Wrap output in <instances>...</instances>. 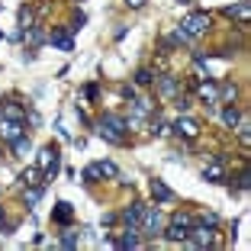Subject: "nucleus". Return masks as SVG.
Masks as SVG:
<instances>
[{
  "label": "nucleus",
  "mask_w": 251,
  "mask_h": 251,
  "mask_svg": "<svg viewBox=\"0 0 251 251\" xmlns=\"http://www.w3.org/2000/svg\"><path fill=\"white\" fill-rule=\"evenodd\" d=\"M20 184L23 187H36V184H49V180L42 177V171H39V168H26L20 174Z\"/></svg>",
  "instance_id": "17"
},
{
  "label": "nucleus",
  "mask_w": 251,
  "mask_h": 251,
  "mask_svg": "<svg viewBox=\"0 0 251 251\" xmlns=\"http://www.w3.org/2000/svg\"><path fill=\"white\" fill-rule=\"evenodd\" d=\"M94 168H97L100 177H119V168L113 161H94Z\"/></svg>",
  "instance_id": "25"
},
{
  "label": "nucleus",
  "mask_w": 251,
  "mask_h": 251,
  "mask_svg": "<svg viewBox=\"0 0 251 251\" xmlns=\"http://www.w3.org/2000/svg\"><path fill=\"white\" fill-rule=\"evenodd\" d=\"M171 222H180V226H187V229H190V226H193V216L180 209V213H174V216H171Z\"/></svg>",
  "instance_id": "30"
},
{
  "label": "nucleus",
  "mask_w": 251,
  "mask_h": 251,
  "mask_svg": "<svg viewBox=\"0 0 251 251\" xmlns=\"http://www.w3.org/2000/svg\"><path fill=\"white\" fill-rule=\"evenodd\" d=\"M148 135H155V139H161V135H168V123H164V119H155V123L148 126Z\"/></svg>",
  "instance_id": "28"
},
{
  "label": "nucleus",
  "mask_w": 251,
  "mask_h": 251,
  "mask_svg": "<svg viewBox=\"0 0 251 251\" xmlns=\"http://www.w3.org/2000/svg\"><path fill=\"white\" fill-rule=\"evenodd\" d=\"M52 219H55V222H61V226H68V222L74 219V209H71V203H68V200H58V203H55Z\"/></svg>",
  "instance_id": "13"
},
{
  "label": "nucleus",
  "mask_w": 251,
  "mask_h": 251,
  "mask_svg": "<svg viewBox=\"0 0 251 251\" xmlns=\"http://www.w3.org/2000/svg\"><path fill=\"white\" fill-rule=\"evenodd\" d=\"M235 94H238V87L232 81L219 84V97H216V103H235Z\"/></svg>",
  "instance_id": "20"
},
{
  "label": "nucleus",
  "mask_w": 251,
  "mask_h": 251,
  "mask_svg": "<svg viewBox=\"0 0 251 251\" xmlns=\"http://www.w3.org/2000/svg\"><path fill=\"white\" fill-rule=\"evenodd\" d=\"M180 29L187 32L190 39H197V36H203V32L209 29V13H190L184 23H180Z\"/></svg>",
  "instance_id": "5"
},
{
  "label": "nucleus",
  "mask_w": 251,
  "mask_h": 251,
  "mask_svg": "<svg viewBox=\"0 0 251 251\" xmlns=\"http://www.w3.org/2000/svg\"><path fill=\"white\" fill-rule=\"evenodd\" d=\"M184 245H190V248H216V245H219V235H216L213 226H200L197 222V226H190Z\"/></svg>",
  "instance_id": "4"
},
{
  "label": "nucleus",
  "mask_w": 251,
  "mask_h": 251,
  "mask_svg": "<svg viewBox=\"0 0 251 251\" xmlns=\"http://www.w3.org/2000/svg\"><path fill=\"white\" fill-rule=\"evenodd\" d=\"M0 226H3V209H0Z\"/></svg>",
  "instance_id": "35"
},
{
  "label": "nucleus",
  "mask_w": 251,
  "mask_h": 251,
  "mask_svg": "<svg viewBox=\"0 0 251 251\" xmlns=\"http://www.w3.org/2000/svg\"><path fill=\"white\" fill-rule=\"evenodd\" d=\"M0 135L7 142H16L23 135V123H16V119H0Z\"/></svg>",
  "instance_id": "12"
},
{
  "label": "nucleus",
  "mask_w": 251,
  "mask_h": 251,
  "mask_svg": "<svg viewBox=\"0 0 251 251\" xmlns=\"http://www.w3.org/2000/svg\"><path fill=\"white\" fill-rule=\"evenodd\" d=\"M58 245H61V248H77V245H81V232H77V229H65Z\"/></svg>",
  "instance_id": "23"
},
{
  "label": "nucleus",
  "mask_w": 251,
  "mask_h": 251,
  "mask_svg": "<svg viewBox=\"0 0 251 251\" xmlns=\"http://www.w3.org/2000/svg\"><path fill=\"white\" fill-rule=\"evenodd\" d=\"M42 190H45V184L26 187V209H36V206H39V200H42Z\"/></svg>",
  "instance_id": "22"
},
{
  "label": "nucleus",
  "mask_w": 251,
  "mask_h": 251,
  "mask_svg": "<svg viewBox=\"0 0 251 251\" xmlns=\"http://www.w3.org/2000/svg\"><path fill=\"white\" fill-rule=\"evenodd\" d=\"M119 219H123L126 229H139V219H142V203H132L129 209H123L119 213Z\"/></svg>",
  "instance_id": "11"
},
{
  "label": "nucleus",
  "mask_w": 251,
  "mask_h": 251,
  "mask_svg": "<svg viewBox=\"0 0 251 251\" xmlns=\"http://www.w3.org/2000/svg\"><path fill=\"white\" fill-rule=\"evenodd\" d=\"M187 232H190L187 226H180V222H171L168 229H164V238L177 245V242H187Z\"/></svg>",
  "instance_id": "18"
},
{
  "label": "nucleus",
  "mask_w": 251,
  "mask_h": 251,
  "mask_svg": "<svg viewBox=\"0 0 251 251\" xmlns=\"http://www.w3.org/2000/svg\"><path fill=\"white\" fill-rule=\"evenodd\" d=\"M32 26H36V13H32V7H20V32L26 36Z\"/></svg>",
  "instance_id": "21"
},
{
  "label": "nucleus",
  "mask_w": 251,
  "mask_h": 251,
  "mask_svg": "<svg viewBox=\"0 0 251 251\" xmlns=\"http://www.w3.org/2000/svg\"><path fill=\"white\" fill-rule=\"evenodd\" d=\"M126 7H132V10H142V7H145V0H126Z\"/></svg>",
  "instance_id": "34"
},
{
  "label": "nucleus",
  "mask_w": 251,
  "mask_h": 251,
  "mask_svg": "<svg viewBox=\"0 0 251 251\" xmlns=\"http://www.w3.org/2000/svg\"><path fill=\"white\" fill-rule=\"evenodd\" d=\"M135 84H155V71L151 68H139L135 71Z\"/></svg>",
  "instance_id": "27"
},
{
  "label": "nucleus",
  "mask_w": 251,
  "mask_h": 251,
  "mask_svg": "<svg viewBox=\"0 0 251 251\" xmlns=\"http://www.w3.org/2000/svg\"><path fill=\"white\" fill-rule=\"evenodd\" d=\"M116 222V213H103V219H100V226H113Z\"/></svg>",
  "instance_id": "33"
},
{
  "label": "nucleus",
  "mask_w": 251,
  "mask_h": 251,
  "mask_svg": "<svg viewBox=\"0 0 251 251\" xmlns=\"http://www.w3.org/2000/svg\"><path fill=\"white\" fill-rule=\"evenodd\" d=\"M97 94H100L97 84H87V87H84V97H87V100H97Z\"/></svg>",
  "instance_id": "32"
},
{
  "label": "nucleus",
  "mask_w": 251,
  "mask_h": 251,
  "mask_svg": "<svg viewBox=\"0 0 251 251\" xmlns=\"http://www.w3.org/2000/svg\"><path fill=\"white\" fill-rule=\"evenodd\" d=\"M119 94H123L126 100H135V87H132V84H123V87H119Z\"/></svg>",
  "instance_id": "31"
},
{
  "label": "nucleus",
  "mask_w": 251,
  "mask_h": 251,
  "mask_svg": "<svg viewBox=\"0 0 251 251\" xmlns=\"http://www.w3.org/2000/svg\"><path fill=\"white\" fill-rule=\"evenodd\" d=\"M36 168L42 171V177H45V180H55V174H58V168H61L58 148H55V145L39 148V151H36Z\"/></svg>",
  "instance_id": "2"
},
{
  "label": "nucleus",
  "mask_w": 251,
  "mask_h": 251,
  "mask_svg": "<svg viewBox=\"0 0 251 251\" xmlns=\"http://www.w3.org/2000/svg\"><path fill=\"white\" fill-rule=\"evenodd\" d=\"M155 84H158V90H161V97H171V100H174V97L180 94V90H177V81H174V77H164V74L158 77V74H155Z\"/></svg>",
  "instance_id": "16"
},
{
  "label": "nucleus",
  "mask_w": 251,
  "mask_h": 251,
  "mask_svg": "<svg viewBox=\"0 0 251 251\" xmlns=\"http://www.w3.org/2000/svg\"><path fill=\"white\" fill-rule=\"evenodd\" d=\"M222 13L229 16V20H235V23H242V26H248V16H251V7H248V0H238L235 7H226Z\"/></svg>",
  "instance_id": "10"
},
{
  "label": "nucleus",
  "mask_w": 251,
  "mask_h": 251,
  "mask_svg": "<svg viewBox=\"0 0 251 251\" xmlns=\"http://www.w3.org/2000/svg\"><path fill=\"white\" fill-rule=\"evenodd\" d=\"M203 180H209V184H222V180H226V168H222V158H213V161L203 168Z\"/></svg>",
  "instance_id": "9"
},
{
  "label": "nucleus",
  "mask_w": 251,
  "mask_h": 251,
  "mask_svg": "<svg viewBox=\"0 0 251 251\" xmlns=\"http://www.w3.org/2000/svg\"><path fill=\"white\" fill-rule=\"evenodd\" d=\"M49 42H52L55 49H61V52H74V39H71V29H68V26H55V29L49 32Z\"/></svg>",
  "instance_id": "7"
},
{
  "label": "nucleus",
  "mask_w": 251,
  "mask_h": 251,
  "mask_svg": "<svg viewBox=\"0 0 251 251\" xmlns=\"http://www.w3.org/2000/svg\"><path fill=\"white\" fill-rule=\"evenodd\" d=\"M151 197H155L158 203H174V190H171L164 180H151Z\"/></svg>",
  "instance_id": "15"
},
{
  "label": "nucleus",
  "mask_w": 251,
  "mask_h": 251,
  "mask_svg": "<svg viewBox=\"0 0 251 251\" xmlns=\"http://www.w3.org/2000/svg\"><path fill=\"white\" fill-rule=\"evenodd\" d=\"M238 119H242V113H238V106H235V103H229L226 110H222V123L229 126V129H235Z\"/></svg>",
  "instance_id": "24"
},
{
  "label": "nucleus",
  "mask_w": 251,
  "mask_h": 251,
  "mask_svg": "<svg viewBox=\"0 0 251 251\" xmlns=\"http://www.w3.org/2000/svg\"><path fill=\"white\" fill-rule=\"evenodd\" d=\"M10 145H13V151H16L20 158H26V155L32 151V145H29V139H26V135H20V139H16V142H10Z\"/></svg>",
  "instance_id": "26"
},
{
  "label": "nucleus",
  "mask_w": 251,
  "mask_h": 251,
  "mask_svg": "<svg viewBox=\"0 0 251 251\" xmlns=\"http://www.w3.org/2000/svg\"><path fill=\"white\" fill-rule=\"evenodd\" d=\"M97 135L103 142H110V145H126V142H129V126H126V119L116 116V113H103L100 123H97Z\"/></svg>",
  "instance_id": "1"
},
{
  "label": "nucleus",
  "mask_w": 251,
  "mask_h": 251,
  "mask_svg": "<svg viewBox=\"0 0 251 251\" xmlns=\"http://www.w3.org/2000/svg\"><path fill=\"white\" fill-rule=\"evenodd\" d=\"M161 226H164V216L158 206H142V219H139V235L145 238H155L161 235Z\"/></svg>",
  "instance_id": "3"
},
{
  "label": "nucleus",
  "mask_w": 251,
  "mask_h": 251,
  "mask_svg": "<svg viewBox=\"0 0 251 251\" xmlns=\"http://www.w3.org/2000/svg\"><path fill=\"white\" fill-rule=\"evenodd\" d=\"M197 94H200V100H203V103L213 106L216 97H219V84H216V81H203V84L197 87Z\"/></svg>",
  "instance_id": "14"
},
{
  "label": "nucleus",
  "mask_w": 251,
  "mask_h": 251,
  "mask_svg": "<svg viewBox=\"0 0 251 251\" xmlns=\"http://www.w3.org/2000/svg\"><path fill=\"white\" fill-rule=\"evenodd\" d=\"M197 222H200V226H213V229H216V226H219V216H216V213H200Z\"/></svg>",
  "instance_id": "29"
},
{
  "label": "nucleus",
  "mask_w": 251,
  "mask_h": 251,
  "mask_svg": "<svg viewBox=\"0 0 251 251\" xmlns=\"http://www.w3.org/2000/svg\"><path fill=\"white\" fill-rule=\"evenodd\" d=\"M0 119H16V123H23V119H26V110H23L20 103H3L0 106Z\"/></svg>",
  "instance_id": "19"
},
{
  "label": "nucleus",
  "mask_w": 251,
  "mask_h": 251,
  "mask_svg": "<svg viewBox=\"0 0 251 251\" xmlns=\"http://www.w3.org/2000/svg\"><path fill=\"white\" fill-rule=\"evenodd\" d=\"M113 245H116L119 251L139 248V245H142V235H139V229H123V235H119V238H113Z\"/></svg>",
  "instance_id": "8"
},
{
  "label": "nucleus",
  "mask_w": 251,
  "mask_h": 251,
  "mask_svg": "<svg viewBox=\"0 0 251 251\" xmlns=\"http://www.w3.org/2000/svg\"><path fill=\"white\" fill-rule=\"evenodd\" d=\"M171 129H174V135H180V139H197V135H200V123L190 119L187 113H180V116L171 123Z\"/></svg>",
  "instance_id": "6"
}]
</instances>
